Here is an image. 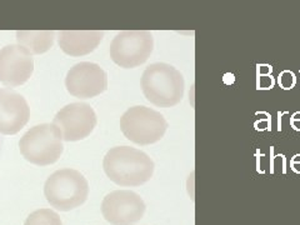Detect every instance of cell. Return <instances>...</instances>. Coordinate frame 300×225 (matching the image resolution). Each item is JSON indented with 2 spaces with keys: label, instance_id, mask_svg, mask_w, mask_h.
I'll list each match as a JSON object with an SVG mask.
<instances>
[{
  "label": "cell",
  "instance_id": "6da1fadb",
  "mask_svg": "<svg viewBox=\"0 0 300 225\" xmlns=\"http://www.w3.org/2000/svg\"><path fill=\"white\" fill-rule=\"evenodd\" d=\"M103 168L113 183L120 186H139L150 180L155 165L142 150L115 147L105 154Z\"/></svg>",
  "mask_w": 300,
  "mask_h": 225
},
{
  "label": "cell",
  "instance_id": "7a4b0ae2",
  "mask_svg": "<svg viewBox=\"0 0 300 225\" xmlns=\"http://www.w3.org/2000/svg\"><path fill=\"white\" fill-rule=\"evenodd\" d=\"M145 98L160 108H170L181 101L184 95L183 74L166 63L150 64L140 80Z\"/></svg>",
  "mask_w": 300,
  "mask_h": 225
},
{
  "label": "cell",
  "instance_id": "3957f363",
  "mask_svg": "<svg viewBox=\"0 0 300 225\" xmlns=\"http://www.w3.org/2000/svg\"><path fill=\"white\" fill-rule=\"evenodd\" d=\"M44 195L56 210L70 211L86 201L89 183L85 176L75 169H60L47 179Z\"/></svg>",
  "mask_w": 300,
  "mask_h": 225
},
{
  "label": "cell",
  "instance_id": "277c9868",
  "mask_svg": "<svg viewBox=\"0 0 300 225\" xmlns=\"http://www.w3.org/2000/svg\"><path fill=\"white\" fill-rule=\"evenodd\" d=\"M19 149L25 160L39 167L54 164L63 154V137L51 123L35 125L22 137Z\"/></svg>",
  "mask_w": 300,
  "mask_h": 225
},
{
  "label": "cell",
  "instance_id": "5b68a950",
  "mask_svg": "<svg viewBox=\"0 0 300 225\" xmlns=\"http://www.w3.org/2000/svg\"><path fill=\"white\" fill-rule=\"evenodd\" d=\"M120 129L127 139L139 145L159 142L168 129V122L163 114L143 105L128 109L120 118Z\"/></svg>",
  "mask_w": 300,
  "mask_h": 225
},
{
  "label": "cell",
  "instance_id": "8992f818",
  "mask_svg": "<svg viewBox=\"0 0 300 225\" xmlns=\"http://www.w3.org/2000/svg\"><path fill=\"white\" fill-rule=\"evenodd\" d=\"M154 49L153 34L147 30H125L110 44V58L117 65L133 69L144 64Z\"/></svg>",
  "mask_w": 300,
  "mask_h": 225
},
{
  "label": "cell",
  "instance_id": "52a82bcc",
  "mask_svg": "<svg viewBox=\"0 0 300 225\" xmlns=\"http://www.w3.org/2000/svg\"><path fill=\"white\" fill-rule=\"evenodd\" d=\"M96 114L86 103H71L55 114L53 124L60 130L64 142H79L93 133Z\"/></svg>",
  "mask_w": 300,
  "mask_h": 225
},
{
  "label": "cell",
  "instance_id": "ba28073f",
  "mask_svg": "<svg viewBox=\"0 0 300 225\" xmlns=\"http://www.w3.org/2000/svg\"><path fill=\"white\" fill-rule=\"evenodd\" d=\"M144 200L132 190H114L105 195L102 203V214L112 225H133L145 213Z\"/></svg>",
  "mask_w": 300,
  "mask_h": 225
},
{
  "label": "cell",
  "instance_id": "9c48e42d",
  "mask_svg": "<svg viewBox=\"0 0 300 225\" xmlns=\"http://www.w3.org/2000/svg\"><path fill=\"white\" fill-rule=\"evenodd\" d=\"M65 86L75 98L90 99L107 90L108 75L98 64L81 61L68 71Z\"/></svg>",
  "mask_w": 300,
  "mask_h": 225
},
{
  "label": "cell",
  "instance_id": "30bf717a",
  "mask_svg": "<svg viewBox=\"0 0 300 225\" xmlns=\"http://www.w3.org/2000/svg\"><path fill=\"white\" fill-rule=\"evenodd\" d=\"M34 71V59L29 50L19 44L0 49V83L15 88L27 83Z\"/></svg>",
  "mask_w": 300,
  "mask_h": 225
},
{
  "label": "cell",
  "instance_id": "8fae6325",
  "mask_svg": "<svg viewBox=\"0 0 300 225\" xmlns=\"http://www.w3.org/2000/svg\"><path fill=\"white\" fill-rule=\"evenodd\" d=\"M30 108L22 94L10 88L0 89V133L14 135L28 124Z\"/></svg>",
  "mask_w": 300,
  "mask_h": 225
},
{
  "label": "cell",
  "instance_id": "7c38bea8",
  "mask_svg": "<svg viewBox=\"0 0 300 225\" xmlns=\"http://www.w3.org/2000/svg\"><path fill=\"white\" fill-rule=\"evenodd\" d=\"M104 37V32L88 30V32H74L64 30L59 33V47L65 54L70 56H81L90 54L98 48Z\"/></svg>",
  "mask_w": 300,
  "mask_h": 225
},
{
  "label": "cell",
  "instance_id": "4fadbf2b",
  "mask_svg": "<svg viewBox=\"0 0 300 225\" xmlns=\"http://www.w3.org/2000/svg\"><path fill=\"white\" fill-rule=\"evenodd\" d=\"M18 44L29 50L33 55L43 54L50 50L55 39L53 30H18L15 33Z\"/></svg>",
  "mask_w": 300,
  "mask_h": 225
},
{
  "label": "cell",
  "instance_id": "5bb4252c",
  "mask_svg": "<svg viewBox=\"0 0 300 225\" xmlns=\"http://www.w3.org/2000/svg\"><path fill=\"white\" fill-rule=\"evenodd\" d=\"M24 225H63L59 214L50 209H38L33 211Z\"/></svg>",
  "mask_w": 300,
  "mask_h": 225
},
{
  "label": "cell",
  "instance_id": "9a60e30c",
  "mask_svg": "<svg viewBox=\"0 0 300 225\" xmlns=\"http://www.w3.org/2000/svg\"><path fill=\"white\" fill-rule=\"evenodd\" d=\"M296 83L295 75L291 71H283L279 75V84L283 86V89H291Z\"/></svg>",
  "mask_w": 300,
  "mask_h": 225
}]
</instances>
